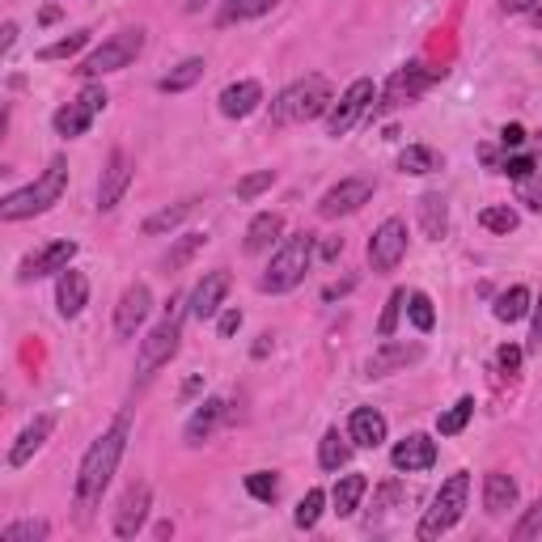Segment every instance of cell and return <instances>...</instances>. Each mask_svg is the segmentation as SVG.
Wrapping results in <instances>:
<instances>
[{
    "instance_id": "cell-1",
    "label": "cell",
    "mask_w": 542,
    "mask_h": 542,
    "mask_svg": "<svg viewBox=\"0 0 542 542\" xmlns=\"http://www.w3.org/2000/svg\"><path fill=\"white\" fill-rule=\"evenodd\" d=\"M128 432H132V420H128V415H119V420L85 449V458L77 466V509H81V517L94 509V504L102 500V492L111 487L123 449H128Z\"/></svg>"
},
{
    "instance_id": "cell-2",
    "label": "cell",
    "mask_w": 542,
    "mask_h": 542,
    "mask_svg": "<svg viewBox=\"0 0 542 542\" xmlns=\"http://www.w3.org/2000/svg\"><path fill=\"white\" fill-rule=\"evenodd\" d=\"M68 191V161L64 157H51L47 170L34 178L30 187L22 191H9L0 200V221H26V216H39V212H51Z\"/></svg>"
},
{
    "instance_id": "cell-3",
    "label": "cell",
    "mask_w": 542,
    "mask_h": 542,
    "mask_svg": "<svg viewBox=\"0 0 542 542\" xmlns=\"http://www.w3.org/2000/svg\"><path fill=\"white\" fill-rule=\"evenodd\" d=\"M335 106V89L322 72H310L284 89V94L271 102V128H284V123H310L318 115H327Z\"/></svg>"
},
{
    "instance_id": "cell-4",
    "label": "cell",
    "mask_w": 542,
    "mask_h": 542,
    "mask_svg": "<svg viewBox=\"0 0 542 542\" xmlns=\"http://www.w3.org/2000/svg\"><path fill=\"white\" fill-rule=\"evenodd\" d=\"M314 263V233H293L276 246L267 271L259 276V293H293Z\"/></svg>"
},
{
    "instance_id": "cell-5",
    "label": "cell",
    "mask_w": 542,
    "mask_h": 542,
    "mask_svg": "<svg viewBox=\"0 0 542 542\" xmlns=\"http://www.w3.org/2000/svg\"><path fill=\"white\" fill-rule=\"evenodd\" d=\"M466 496H471V475H466V471L449 475V479L441 483V492L432 496V504L424 509L420 526H415V538L432 542V538H441V534L454 530L458 521H462V513H466Z\"/></svg>"
},
{
    "instance_id": "cell-6",
    "label": "cell",
    "mask_w": 542,
    "mask_h": 542,
    "mask_svg": "<svg viewBox=\"0 0 542 542\" xmlns=\"http://www.w3.org/2000/svg\"><path fill=\"white\" fill-rule=\"evenodd\" d=\"M178 305H183V297H170L166 318L140 339V382H149L161 365H170L178 356V339H183V310Z\"/></svg>"
},
{
    "instance_id": "cell-7",
    "label": "cell",
    "mask_w": 542,
    "mask_h": 542,
    "mask_svg": "<svg viewBox=\"0 0 542 542\" xmlns=\"http://www.w3.org/2000/svg\"><path fill=\"white\" fill-rule=\"evenodd\" d=\"M140 51H144V30L136 26V30H119V34H111L102 47H94L89 56L72 68L77 77H85V81H94V77H106V72H123L128 64H136L140 60Z\"/></svg>"
},
{
    "instance_id": "cell-8",
    "label": "cell",
    "mask_w": 542,
    "mask_h": 542,
    "mask_svg": "<svg viewBox=\"0 0 542 542\" xmlns=\"http://www.w3.org/2000/svg\"><path fill=\"white\" fill-rule=\"evenodd\" d=\"M373 98H377V89H373V81L369 77H360V81H352L348 89L339 94V102L327 111V136H348L360 119H365L369 111H373Z\"/></svg>"
},
{
    "instance_id": "cell-9",
    "label": "cell",
    "mask_w": 542,
    "mask_h": 542,
    "mask_svg": "<svg viewBox=\"0 0 542 542\" xmlns=\"http://www.w3.org/2000/svg\"><path fill=\"white\" fill-rule=\"evenodd\" d=\"M403 259H407V221L403 216H386L369 238V267L377 276H390Z\"/></svg>"
},
{
    "instance_id": "cell-10",
    "label": "cell",
    "mask_w": 542,
    "mask_h": 542,
    "mask_svg": "<svg viewBox=\"0 0 542 542\" xmlns=\"http://www.w3.org/2000/svg\"><path fill=\"white\" fill-rule=\"evenodd\" d=\"M373 178H339V183L318 200V216L322 221H339V216H352L373 200Z\"/></svg>"
},
{
    "instance_id": "cell-11",
    "label": "cell",
    "mask_w": 542,
    "mask_h": 542,
    "mask_svg": "<svg viewBox=\"0 0 542 542\" xmlns=\"http://www.w3.org/2000/svg\"><path fill=\"white\" fill-rule=\"evenodd\" d=\"M132 178H136L132 153L115 149L111 157H106V170H102V178H98V212L119 208V200H123V195H128V187H132Z\"/></svg>"
},
{
    "instance_id": "cell-12",
    "label": "cell",
    "mask_w": 542,
    "mask_h": 542,
    "mask_svg": "<svg viewBox=\"0 0 542 542\" xmlns=\"http://www.w3.org/2000/svg\"><path fill=\"white\" fill-rule=\"evenodd\" d=\"M149 504H153V487L149 483H132L128 492L119 496V509H115V538H136L149 521Z\"/></svg>"
},
{
    "instance_id": "cell-13",
    "label": "cell",
    "mask_w": 542,
    "mask_h": 542,
    "mask_svg": "<svg viewBox=\"0 0 542 542\" xmlns=\"http://www.w3.org/2000/svg\"><path fill=\"white\" fill-rule=\"evenodd\" d=\"M149 310H153L149 284H128V288H123V297H119V305H115V331H119V339H132V335L144 327Z\"/></svg>"
},
{
    "instance_id": "cell-14",
    "label": "cell",
    "mask_w": 542,
    "mask_h": 542,
    "mask_svg": "<svg viewBox=\"0 0 542 542\" xmlns=\"http://www.w3.org/2000/svg\"><path fill=\"white\" fill-rule=\"evenodd\" d=\"M77 259V242L72 238H60V242H47L39 246L34 255L22 263V280H43V276H60L68 271V263Z\"/></svg>"
},
{
    "instance_id": "cell-15",
    "label": "cell",
    "mask_w": 542,
    "mask_h": 542,
    "mask_svg": "<svg viewBox=\"0 0 542 542\" xmlns=\"http://www.w3.org/2000/svg\"><path fill=\"white\" fill-rule=\"evenodd\" d=\"M424 356V343H399V339H386L369 360H365V377H390V373H403L407 365Z\"/></svg>"
},
{
    "instance_id": "cell-16",
    "label": "cell",
    "mask_w": 542,
    "mask_h": 542,
    "mask_svg": "<svg viewBox=\"0 0 542 542\" xmlns=\"http://www.w3.org/2000/svg\"><path fill=\"white\" fill-rule=\"evenodd\" d=\"M229 284H233V276H229L225 267L208 271V276L195 284V293H191V305H187V310L200 318V322L216 318V314H221V305H225V297H229Z\"/></svg>"
},
{
    "instance_id": "cell-17",
    "label": "cell",
    "mask_w": 542,
    "mask_h": 542,
    "mask_svg": "<svg viewBox=\"0 0 542 542\" xmlns=\"http://www.w3.org/2000/svg\"><path fill=\"white\" fill-rule=\"evenodd\" d=\"M428 81H432V72H424V64H407V68H399V72L390 77V85H386L382 106H373V111H394V106H403V102H411V98H420L424 89H428Z\"/></svg>"
},
{
    "instance_id": "cell-18",
    "label": "cell",
    "mask_w": 542,
    "mask_h": 542,
    "mask_svg": "<svg viewBox=\"0 0 542 542\" xmlns=\"http://www.w3.org/2000/svg\"><path fill=\"white\" fill-rule=\"evenodd\" d=\"M390 462H394V471H403V475L428 471V466L437 462V441L424 437V432H411V437H403L390 449Z\"/></svg>"
},
{
    "instance_id": "cell-19",
    "label": "cell",
    "mask_w": 542,
    "mask_h": 542,
    "mask_svg": "<svg viewBox=\"0 0 542 542\" xmlns=\"http://www.w3.org/2000/svg\"><path fill=\"white\" fill-rule=\"evenodd\" d=\"M259 102H263V85L259 81H233L221 89V98H216V106H221V115L225 119H246V115H255L259 111Z\"/></svg>"
},
{
    "instance_id": "cell-20",
    "label": "cell",
    "mask_w": 542,
    "mask_h": 542,
    "mask_svg": "<svg viewBox=\"0 0 542 542\" xmlns=\"http://www.w3.org/2000/svg\"><path fill=\"white\" fill-rule=\"evenodd\" d=\"M348 437L360 449H377V445L390 437V424H386V415L377 411V407H356L352 420H348Z\"/></svg>"
},
{
    "instance_id": "cell-21",
    "label": "cell",
    "mask_w": 542,
    "mask_h": 542,
    "mask_svg": "<svg viewBox=\"0 0 542 542\" xmlns=\"http://www.w3.org/2000/svg\"><path fill=\"white\" fill-rule=\"evenodd\" d=\"M483 509H487V517H504L509 509H517V479L504 471H487L483 475Z\"/></svg>"
},
{
    "instance_id": "cell-22",
    "label": "cell",
    "mask_w": 542,
    "mask_h": 542,
    "mask_svg": "<svg viewBox=\"0 0 542 542\" xmlns=\"http://www.w3.org/2000/svg\"><path fill=\"white\" fill-rule=\"evenodd\" d=\"M51 428H56V420H51V415H34V424L22 428V437H17L13 449H9V466H13V471H17V466H26V462L47 445Z\"/></svg>"
},
{
    "instance_id": "cell-23",
    "label": "cell",
    "mask_w": 542,
    "mask_h": 542,
    "mask_svg": "<svg viewBox=\"0 0 542 542\" xmlns=\"http://www.w3.org/2000/svg\"><path fill=\"white\" fill-rule=\"evenodd\" d=\"M56 305H60L64 318H77L85 310V305H89V280H85V271H77V267L60 271V280H56Z\"/></svg>"
},
{
    "instance_id": "cell-24",
    "label": "cell",
    "mask_w": 542,
    "mask_h": 542,
    "mask_svg": "<svg viewBox=\"0 0 542 542\" xmlns=\"http://www.w3.org/2000/svg\"><path fill=\"white\" fill-rule=\"evenodd\" d=\"M225 399H204L200 407L191 411V420H187V428H183V441L187 445H204L216 428H221V420H225Z\"/></svg>"
},
{
    "instance_id": "cell-25",
    "label": "cell",
    "mask_w": 542,
    "mask_h": 542,
    "mask_svg": "<svg viewBox=\"0 0 542 542\" xmlns=\"http://www.w3.org/2000/svg\"><path fill=\"white\" fill-rule=\"evenodd\" d=\"M280 233H284V216L280 212H259L246 229V242H242L246 255H263V250H271L280 242Z\"/></svg>"
},
{
    "instance_id": "cell-26",
    "label": "cell",
    "mask_w": 542,
    "mask_h": 542,
    "mask_svg": "<svg viewBox=\"0 0 542 542\" xmlns=\"http://www.w3.org/2000/svg\"><path fill=\"white\" fill-rule=\"evenodd\" d=\"M89 123H94V111H89L85 102H64L56 115H51V128H56V136L64 140H77L89 132Z\"/></svg>"
},
{
    "instance_id": "cell-27",
    "label": "cell",
    "mask_w": 542,
    "mask_h": 542,
    "mask_svg": "<svg viewBox=\"0 0 542 542\" xmlns=\"http://www.w3.org/2000/svg\"><path fill=\"white\" fill-rule=\"evenodd\" d=\"M369 492V479L365 475H339L335 487H331V504H335V513L339 517H352L360 509V500H365Z\"/></svg>"
},
{
    "instance_id": "cell-28",
    "label": "cell",
    "mask_w": 542,
    "mask_h": 542,
    "mask_svg": "<svg viewBox=\"0 0 542 542\" xmlns=\"http://www.w3.org/2000/svg\"><path fill=\"white\" fill-rule=\"evenodd\" d=\"M204 72H208V64H204L200 56H191V60H183L178 68H170L166 77L157 81V89H161V94H187L191 85H200V81H204Z\"/></svg>"
},
{
    "instance_id": "cell-29",
    "label": "cell",
    "mask_w": 542,
    "mask_h": 542,
    "mask_svg": "<svg viewBox=\"0 0 542 542\" xmlns=\"http://www.w3.org/2000/svg\"><path fill=\"white\" fill-rule=\"evenodd\" d=\"M420 229H424V238L432 242H441L445 233H449V204H445V195H424L420 200Z\"/></svg>"
},
{
    "instance_id": "cell-30",
    "label": "cell",
    "mask_w": 542,
    "mask_h": 542,
    "mask_svg": "<svg viewBox=\"0 0 542 542\" xmlns=\"http://www.w3.org/2000/svg\"><path fill=\"white\" fill-rule=\"evenodd\" d=\"M280 0H225L221 13H216V22L221 26H238V22H250V17H263L271 13Z\"/></svg>"
},
{
    "instance_id": "cell-31",
    "label": "cell",
    "mask_w": 542,
    "mask_h": 542,
    "mask_svg": "<svg viewBox=\"0 0 542 542\" xmlns=\"http://www.w3.org/2000/svg\"><path fill=\"white\" fill-rule=\"evenodd\" d=\"M348 458H352V437H343L339 428H327V437L318 445L322 471H339V466H348Z\"/></svg>"
},
{
    "instance_id": "cell-32",
    "label": "cell",
    "mask_w": 542,
    "mask_h": 542,
    "mask_svg": "<svg viewBox=\"0 0 542 542\" xmlns=\"http://www.w3.org/2000/svg\"><path fill=\"white\" fill-rule=\"evenodd\" d=\"M526 310H530V288L526 284H513L509 293H500L496 305H492L496 322H521V318H526Z\"/></svg>"
},
{
    "instance_id": "cell-33",
    "label": "cell",
    "mask_w": 542,
    "mask_h": 542,
    "mask_svg": "<svg viewBox=\"0 0 542 542\" xmlns=\"http://www.w3.org/2000/svg\"><path fill=\"white\" fill-rule=\"evenodd\" d=\"M191 212H195V200H183V204H174V208H161V212H153L149 221L140 225V233H144V238H157V233H170L174 225H183Z\"/></svg>"
},
{
    "instance_id": "cell-34",
    "label": "cell",
    "mask_w": 542,
    "mask_h": 542,
    "mask_svg": "<svg viewBox=\"0 0 542 542\" xmlns=\"http://www.w3.org/2000/svg\"><path fill=\"white\" fill-rule=\"evenodd\" d=\"M399 170L403 174H432V170H441V153L428 149V144H407L399 153Z\"/></svg>"
},
{
    "instance_id": "cell-35",
    "label": "cell",
    "mask_w": 542,
    "mask_h": 542,
    "mask_svg": "<svg viewBox=\"0 0 542 542\" xmlns=\"http://www.w3.org/2000/svg\"><path fill=\"white\" fill-rule=\"evenodd\" d=\"M204 242H208V233H183V238H178L174 246H170V255L161 259V267L166 271H178V267H187L195 255H200L204 250Z\"/></svg>"
},
{
    "instance_id": "cell-36",
    "label": "cell",
    "mask_w": 542,
    "mask_h": 542,
    "mask_svg": "<svg viewBox=\"0 0 542 542\" xmlns=\"http://www.w3.org/2000/svg\"><path fill=\"white\" fill-rule=\"evenodd\" d=\"M471 415H475V399L466 394V399H458L449 411H441V415H437V432H441V437H458V432H462L466 424H471Z\"/></svg>"
},
{
    "instance_id": "cell-37",
    "label": "cell",
    "mask_w": 542,
    "mask_h": 542,
    "mask_svg": "<svg viewBox=\"0 0 542 542\" xmlns=\"http://www.w3.org/2000/svg\"><path fill=\"white\" fill-rule=\"evenodd\" d=\"M322 509H327V492H322V487H310V492L301 496L297 513H293L297 530H314V526H318V517H322Z\"/></svg>"
},
{
    "instance_id": "cell-38",
    "label": "cell",
    "mask_w": 542,
    "mask_h": 542,
    "mask_svg": "<svg viewBox=\"0 0 542 542\" xmlns=\"http://www.w3.org/2000/svg\"><path fill=\"white\" fill-rule=\"evenodd\" d=\"M403 310H407V288H394V293L386 297V310H382V318H377V335H382V339H394V331H399V318H403Z\"/></svg>"
},
{
    "instance_id": "cell-39",
    "label": "cell",
    "mask_w": 542,
    "mask_h": 542,
    "mask_svg": "<svg viewBox=\"0 0 542 542\" xmlns=\"http://www.w3.org/2000/svg\"><path fill=\"white\" fill-rule=\"evenodd\" d=\"M47 521H39V517H26V521H13V526H5L0 530V542H43L47 538Z\"/></svg>"
},
{
    "instance_id": "cell-40",
    "label": "cell",
    "mask_w": 542,
    "mask_h": 542,
    "mask_svg": "<svg viewBox=\"0 0 542 542\" xmlns=\"http://www.w3.org/2000/svg\"><path fill=\"white\" fill-rule=\"evenodd\" d=\"M479 225H483L487 233H513V229H517V208H509V204L483 208V212H479Z\"/></svg>"
},
{
    "instance_id": "cell-41",
    "label": "cell",
    "mask_w": 542,
    "mask_h": 542,
    "mask_svg": "<svg viewBox=\"0 0 542 542\" xmlns=\"http://www.w3.org/2000/svg\"><path fill=\"white\" fill-rule=\"evenodd\" d=\"M407 318L415 322V331H432L437 327V310H432L428 293H407Z\"/></svg>"
},
{
    "instance_id": "cell-42",
    "label": "cell",
    "mask_w": 542,
    "mask_h": 542,
    "mask_svg": "<svg viewBox=\"0 0 542 542\" xmlns=\"http://www.w3.org/2000/svg\"><path fill=\"white\" fill-rule=\"evenodd\" d=\"M85 43H89V30H77V34H68V39H60V43L39 47V60H68V56H77Z\"/></svg>"
},
{
    "instance_id": "cell-43",
    "label": "cell",
    "mask_w": 542,
    "mask_h": 542,
    "mask_svg": "<svg viewBox=\"0 0 542 542\" xmlns=\"http://www.w3.org/2000/svg\"><path fill=\"white\" fill-rule=\"evenodd\" d=\"M271 187H276V170H255L238 183V200H259V195L271 191Z\"/></svg>"
},
{
    "instance_id": "cell-44",
    "label": "cell",
    "mask_w": 542,
    "mask_h": 542,
    "mask_svg": "<svg viewBox=\"0 0 542 542\" xmlns=\"http://www.w3.org/2000/svg\"><path fill=\"white\" fill-rule=\"evenodd\" d=\"M246 492L255 496V500H263V504H271L280 496V479L271 475V471H255V475H246Z\"/></svg>"
},
{
    "instance_id": "cell-45",
    "label": "cell",
    "mask_w": 542,
    "mask_h": 542,
    "mask_svg": "<svg viewBox=\"0 0 542 542\" xmlns=\"http://www.w3.org/2000/svg\"><path fill=\"white\" fill-rule=\"evenodd\" d=\"M542 534V496L530 504V509H526V517H521L517 521V530H513V538L517 542H526V538H538Z\"/></svg>"
},
{
    "instance_id": "cell-46",
    "label": "cell",
    "mask_w": 542,
    "mask_h": 542,
    "mask_svg": "<svg viewBox=\"0 0 542 542\" xmlns=\"http://www.w3.org/2000/svg\"><path fill=\"white\" fill-rule=\"evenodd\" d=\"M517 204H526L530 212H542V174H530L517 183Z\"/></svg>"
},
{
    "instance_id": "cell-47",
    "label": "cell",
    "mask_w": 542,
    "mask_h": 542,
    "mask_svg": "<svg viewBox=\"0 0 542 542\" xmlns=\"http://www.w3.org/2000/svg\"><path fill=\"white\" fill-rule=\"evenodd\" d=\"M500 174H509L513 183H521V178H530V174H534V157H530V153L504 157V161H500Z\"/></svg>"
},
{
    "instance_id": "cell-48",
    "label": "cell",
    "mask_w": 542,
    "mask_h": 542,
    "mask_svg": "<svg viewBox=\"0 0 542 542\" xmlns=\"http://www.w3.org/2000/svg\"><path fill=\"white\" fill-rule=\"evenodd\" d=\"M77 102H85L94 115H102V111H106V102H111V98H106V89H102V85H85Z\"/></svg>"
},
{
    "instance_id": "cell-49",
    "label": "cell",
    "mask_w": 542,
    "mask_h": 542,
    "mask_svg": "<svg viewBox=\"0 0 542 542\" xmlns=\"http://www.w3.org/2000/svg\"><path fill=\"white\" fill-rule=\"evenodd\" d=\"M521 356H526V352H521L517 343H504V348L496 352V365H500L504 373H517V369H521Z\"/></svg>"
},
{
    "instance_id": "cell-50",
    "label": "cell",
    "mask_w": 542,
    "mask_h": 542,
    "mask_svg": "<svg viewBox=\"0 0 542 542\" xmlns=\"http://www.w3.org/2000/svg\"><path fill=\"white\" fill-rule=\"evenodd\" d=\"M238 331H242V310H225L221 318H216V335L221 339H233Z\"/></svg>"
},
{
    "instance_id": "cell-51",
    "label": "cell",
    "mask_w": 542,
    "mask_h": 542,
    "mask_svg": "<svg viewBox=\"0 0 542 542\" xmlns=\"http://www.w3.org/2000/svg\"><path fill=\"white\" fill-rule=\"evenodd\" d=\"M500 144L504 149H521V144H526V128H521V123H509V128L500 132Z\"/></svg>"
},
{
    "instance_id": "cell-52",
    "label": "cell",
    "mask_w": 542,
    "mask_h": 542,
    "mask_svg": "<svg viewBox=\"0 0 542 542\" xmlns=\"http://www.w3.org/2000/svg\"><path fill=\"white\" fill-rule=\"evenodd\" d=\"M500 9L504 13H530V9H538V0H500Z\"/></svg>"
},
{
    "instance_id": "cell-53",
    "label": "cell",
    "mask_w": 542,
    "mask_h": 542,
    "mask_svg": "<svg viewBox=\"0 0 542 542\" xmlns=\"http://www.w3.org/2000/svg\"><path fill=\"white\" fill-rule=\"evenodd\" d=\"M530 348H542V301L534 310V331H530Z\"/></svg>"
},
{
    "instance_id": "cell-54",
    "label": "cell",
    "mask_w": 542,
    "mask_h": 542,
    "mask_svg": "<svg viewBox=\"0 0 542 542\" xmlns=\"http://www.w3.org/2000/svg\"><path fill=\"white\" fill-rule=\"evenodd\" d=\"M339 255H343V238H331L327 246H322V259H327V263H331V259H339Z\"/></svg>"
},
{
    "instance_id": "cell-55",
    "label": "cell",
    "mask_w": 542,
    "mask_h": 542,
    "mask_svg": "<svg viewBox=\"0 0 542 542\" xmlns=\"http://www.w3.org/2000/svg\"><path fill=\"white\" fill-rule=\"evenodd\" d=\"M0 34H5V39H0V51H13V43H17V26L5 22V30H0Z\"/></svg>"
},
{
    "instance_id": "cell-56",
    "label": "cell",
    "mask_w": 542,
    "mask_h": 542,
    "mask_svg": "<svg viewBox=\"0 0 542 542\" xmlns=\"http://www.w3.org/2000/svg\"><path fill=\"white\" fill-rule=\"evenodd\" d=\"M352 284H356V280H339V284H327V293H322V297H327V301H335L339 293H348Z\"/></svg>"
},
{
    "instance_id": "cell-57",
    "label": "cell",
    "mask_w": 542,
    "mask_h": 542,
    "mask_svg": "<svg viewBox=\"0 0 542 542\" xmlns=\"http://www.w3.org/2000/svg\"><path fill=\"white\" fill-rule=\"evenodd\" d=\"M39 22H43V26H51V22H60V9H56V5H47V9L39 13Z\"/></svg>"
},
{
    "instance_id": "cell-58",
    "label": "cell",
    "mask_w": 542,
    "mask_h": 542,
    "mask_svg": "<svg viewBox=\"0 0 542 542\" xmlns=\"http://www.w3.org/2000/svg\"><path fill=\"white\" fill-rule=\"evenodd\" d=\"M267 348H271V335H259V343H255V356H267Z\"/></svg>"
},
{
    "instance_id": "cell-59",
    "label": "cell",
    "mask_w": 542,
    "mask_h": 542,
    "mask_svg": "<svg viewBox=\"0 0 542 542\" xmlns=\"http://www.w3.org/2000/svg\"><path fill=\"white\" fill-rule=\"evenodd\" d=\"M204 5H212V0H187V5H183V9H187V13H200Z\"/></svg>"
},
{
    "instance_id": "cell-60",
    "label": "cell",
    "mask_w": 542,
    "mask_h": 542,
    "mask_svg": "<svg viewBox=\"0 0 542 542\" xmlns=\"http://www.w3.org/2000/svg\"><path fill=\"white\" fill-rule=\"evenodd\" d=\"M534 26H538V30H542V5H538V9H534Z\"/></svg>"
},
{
    "instance_id": "cell-61",
    "label": "cell",
    "mask_w": 542,
    "mask_h": 542,
    "mask_svg": "<svg viewBox=\"0 0 542 542\" xmlns=\"http://www.w3.org/2000/svg\"><path fill=\"white\" fill-rule=\"evenodd\" d=\"M538 153H542V136H538Z\"/></svg>"
}]
</instances>
